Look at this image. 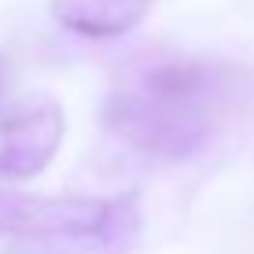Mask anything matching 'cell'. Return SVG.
<instances>
[{
	"instance_id": "5b68a950",
	"label": "cell",
	"mask_w": 254,
	"mask_h": 254,
	"mask_svg": "<svg viewBox=\"0 0 254 254\" xmlns=\"http://www.w3.org/2000/svg\"><path fill=\"white\" fill-rule=\"evenodd\" d=\"M0 77H4V63H0Z\"/></svg>"
},
{
	"instance_id": "7a4b0ae2",
	"label": "cell",
	"mask_w": 254,
	"mask_h": 254,
	"mask_svg": "<svg viewBox=\"0 0 254 254\" xmlns=\"http://www.w3.org/2000/svg\"><path fill=\"white\" fill-rule=\"evenodd\" d=\"M0 232L37 243L48 254H126L140 232L136 195H4Z\"/></svg>"
},
{
	"instance_id": "277c9868",
	"label": "cell",
	"mask_w": 254,
	"mask_h": 254,
	"mask_svg": "<svg viewBox=\"0 0 254 254\" xmlns=\"http://www.w3.org/2000/svg\"><path fill=\"white\" fill-rule=\"evenodd\" d=\"M155 0H52L59 26L81 37H118L144 22Z\"/></svg>"
},
{
	"instance_id": "3957f363",
	"label": "cell",
	"mask_w": 254,
	"mask_h": 254,
	"mask_svg": "<svg viewBox=\"0 0 254 254\" xmlns=\"http://www.w3.org/2000/svg\"><path fill=\"white\" fill-rule=\"evenodd\" d=\"M63 140V111L59 103H37L19 111L0 129V181H30L56 159Z\"/></svg>"
},
{
	"instance_id": "6da1fadb",
	"label": "cell",
	"mask_w": 254,
	"mask_h": 254,
	"mask_svg": "<svg viewBox=\"0 0 254 254\" xmlns=\"http://www.w3.org/2000/svg\"><path fill=\"white\" fill-rule=\"evenodd\" d=\"M225 74L203 59H151L118 74L103 122L155 159H188L214 136Z\"/></svg>"
}]
</instances>
